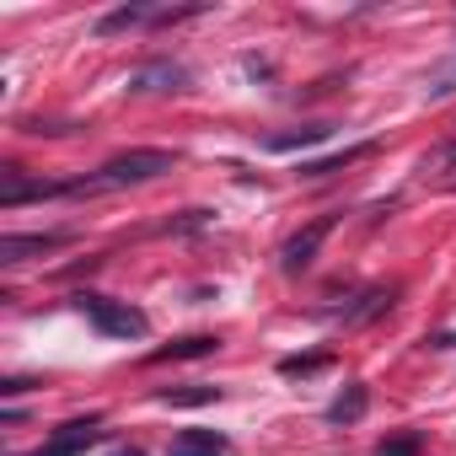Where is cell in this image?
I'll return each instance as SVG.
<instances>
[{
    "instance_id": "1",
    "label": "cell",
    "mask_w": 456,
    "mask_h": 456,
    "mask_svg": "<svg viewBox=\"0 0 456 456\" xmlns=\"http://www.w3.org/2000/svg\"><path fill=\"white\" fill-rule=\"evenodd\" d=\"M172 167H177L172 151H118V156H108V161L97 167V177H86V183H92V193H102V188H134V183L167 177Z\"/></svg>"
},
{
    "instance_id": "2",
    "label": "cell",
    "mask_w": 456,
    "mask_h": 456,
    "mask_svg": "<svg viewBox=\"0 0 456 456\" xmlns=\"http://www.w3.org/2000/svg\"><path fill=\"white\" fill-rule=\"evenodd\" d=\"M76 312H81L102 338H145V333H151V322H145L140 306L108 301V296H97V290H81V296H76Z\"/></svg>"
},
{
    "instance_id": "3",
    "label": "cell",
    "mask_w": 456,
    "mask_h": 456,
    "mask_svg": "<svg viewBox=\"0 0 456 456\" xmlns=\"http://www.w3.org/2000/svg\"><path fill=\"white\" fill-rule=\"evenodd\" d=\"M338 225V215H317L312 225H301V232L280 248V269L285 274H301V269H312V258L322 253V242H328V232Z\"/></svg>"
},
{
    "instance_id": "4",
    "label": "cell",
    "mask_w": 456,
    "mask_h": 456,
    "mask_svg": "<svg viewBox=\"0 0 456 456\" xmlns=\"http://www.w3.org/2000/svg\"><path fill=\"white\" fill-rule=\"evenodd\" d=\"M97 440H102V413H86V419L60 424V429H54V440H49L44 451H33V456H86Z\"/></svg>"
},
{
    "instance_id": "5",
    "label": "cell",
    "mask_w": 456,
    "mask_h": 456,
    "mask_svg": "<svg viewBox=\"0 0 456 456\" xmlns=\"http://www.w3.org/2000/svg\"><path fill=\"white\" fill-rule=\"evenodd\" d=\"M183 86H188V70L177 60H145L129 76V92L134 97H161V92H183Z\"/></svg>"
},
{
    "instance_id": "6",
    "label": "cell",
    "mask_w": 456,
    "mask_h": 456,
    "mask_svg": "<svg viewBox=\"0 0 456 456\" xmlns=\"http://www.w3.org/2000/svg\"><path fill=\"white\" fill-rule=\"evenodd\" d=\"M70 242V232H44V237H6L0 242V264L6 269H17V264H28V258H38V253H60Z\"/></svg>"
},
{
    "instance_id": "7",
    "label": "cell",
    "mask_w": 456,
    "mask_h": 456,
    "mask_svg": "<svg viewBox=\"0 0 456 456\" xmlns=\"http://www.w3.org/2000/svg\"><path fill=\"white\" fill-rule=\"evenodd\" d=\"M225 451H232V440H225L220 429H183L167 445V456H225Z\"/></svg>"
},
{
    "instance_id": "8",
    "label": "cell",
    "mask_w": 456,
    "mask_h": 456,
    "mask_svg": "<svg viewBox=\"0 0 456 456\" xmlns=\"http://www.w3.org/2000/svg\"><path fill=\"white\" fill-rule=\"evenodd\" d=\"M365 408H370V387L349 381V387L328 403V424H338V429H344V424H360V419H365Z\"/></svg>"
},
{
    "instance_id": "9",
    "label": "cell",
    "mask_w": 456,
    "mask_h": 456,
    "mask_svg": "<svg viewBox=\"0 0 456 456\" xmlns=\"http://www.w3.org/2000/svg\"><path fill=\"white\" fill-rule=\"evenodd\" d=\"M151 17H156V6H118V12L97 17V38H118L129 28H151Z\"/></svg>"
},
{
    "instance_id": "10",
    "label": "cell",
    "mask_w": 456,
    "mask_h": 456,
    "mask_svg": "<svg viewBox=\"0 0 456 456\" xmlns=\"http://www.w3.org/2000/svg\"><path fill=\"white\" fill-rule=\"evenodd\" d=\"M392 301H397V290H365V296H354V306H344L338 317H344V328H360V322L392 312Z\"/></svg>"
},
{
    "instance_id": "11",
    "label": "cell",
    "mask_w": 456,
    "mask_h": 456,
    "mask_svg": "<svg viewBox=\"0 0 456 456\" xmlns=\"http://www.w3.org/2000/svg\"><path fill=\"white\" fill-rule=\"evenodd\" d=\"M215 349H220V338H215V333H193V338H177V344L156 349V354H151V365H167V360H204V354H215Z\"/></svg>"
},
{
    "instance_id": "12",
    "label": "cell",
    "mask_w": 456,
    "mask_h": 456,
    "mask_svg": "<svg viewBox=\"0 0 456 456\" xmlns=\"http://www.w3.org/2000/svg\"><path fill=\"white\" fill-rule=\"evenodd\" d=\"M156 403L167 408H204V403H220V387H204V381H188V387H161Z\"/></svg>"
},
{
    "instance_id": "13",
    "label": "cell",
    "mask_w": 456,
    "mask_h": 456,
    "mask_svg": "<svg viewBox=\"0 0 456 456\" xmlns=\"http://www.w3.org/2000/svg\"><path fill=\"white\" fill-rule=\"evenodd\" d=\"M333 140V124H306V129H285V134H269L264 145L269 151H306V145H322Z\"/></svg>"
},
{
    "instance_id": "14",
    "label": "cell",
    "mask_w": 456,
    "mask_h": 456,
    "mask_svg": "<svg viewBox=\"0 0 456 456\" xmlns=\"http://www.w3.org/2000/svg\"><path fill=\"white\" fill-rule=\"evenodd\" d=\"M376 145L365 140V145H349V151H338V156H328V161H306L301 167V177H328V172H344V167H354V161H365Z\"/></svg>"
},
{
    "instance_id": "15",
    "label": "cell",
    "mask_w": 456,
    "mask_h": 456,
    "mask_svg": "<svg viewBox=\"0 0 456 456\" xmlns=\"http://www.w3.org/2000/svg\"><path fill=\"white\" fill-rule=\"evenodd\" d=\"M424 451V440L413 435V429H403V435H387L381 445H376V456H419Z\"/></svg>"
},
{
    "instance_id": "16",
    "label": "cell",
    "mask_w": 456,
    "mask_h": 456,
    "mask_svg": "<svg viewBox=\"0 0 456 456\" xmlns=\"http://www.w3.org/2000/svg\"><path fill=\"white\" fill-rule=\"evenodd\" d=\"M322 365H328V354H285L280 360V376H312Z\"/></svg>"
},
{
    "instance_id": "17",
    "label": "cell",
    "mask_w": 456,
    "mask_h": 456,
    "mask_svg": "<svg viewBox=\"0 0 456 456\" xmlns=\"http://www.w3.org/2000/svg\"><path fill=\"white\" fill-rule=\"evenodd\" d=\"M424 344H435V349H456V333H435V338H424Z\"/></svg>"
},
{
    "instance_id": "18",
    "label": "cell",
    "mask_w": 456,
    "mask_h": 456,
    "mask_svg": "<svg viewBox=\"0 0 456 456\" xmlns=\"http://www.w3.org/2000/svg\"><path fill=\"white\" fill-rule=\"evenodd\" d=\"M108 456H145V451H140V445H113Z\"/></svg>"
}]
</instances>
